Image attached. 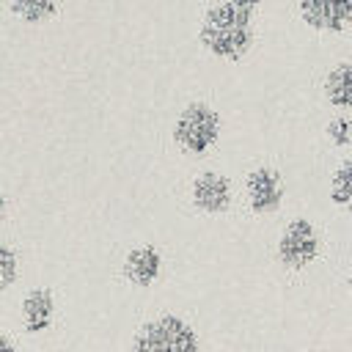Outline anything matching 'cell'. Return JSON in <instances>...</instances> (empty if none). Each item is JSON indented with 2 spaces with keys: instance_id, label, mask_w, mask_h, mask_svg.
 <instances>
[{
  "instance_id": "obj_1",
  "label": "cell",
  "mask_w": 352,
  "mask_h": 352,
  "mask_svg": "<svg viewBox=\"0 0 352 352\" xmlns=\"http://www.w3.org/2000/svg\"><path fill=\"white\" fill-rule=\"evenodd\" d=\"M258 11L234 3L214 0L198 19V44L217 63H239L256 44Z\"/></svg>"
},
{
  "instance_id": "obj_2",
  "label": "cell",
  "mask_w": 352,
  "mask_h": 352,
  "mask_svg": "<svg viewBox=\"0 0 352 352\" xmlns=\"http://www.w3.org/2000/svg\"><path fill=\"white\" fill-rule=\"evenodd\" d=\"M220 138H223V116L212 102L190 99L176 110L170 124V140L184 157L190 160L206 157L209 151L217 148Z\"/></svg>"
},
{
  "instance_id": "obj_3",
  "label": "cell",
  "mask_w": 352,
  "mask_h": 352,
  "mask_svg": "<svg viewBox=\"0 0 352 352\" xmlns=\"http://www.w3.org/2000/svg\"><path fill=\"white\" fill-rule=\"evenodd\" d=\"M129 352H201L198 333L176 314L148 319L132 338Z\"/></svg>"
},
{
  "instance_id": "obj_4",
  "label": "cell",
  "mask_w": 352,
  "mask_h": 352,
  "mask_svg": "<svg viewBox=\"0 0 352 352\" xmlns=\"http://www.w3.org/2000/svg\"><path fill=\"white\" fill-rule=\"evenodd\" d=\"M322 253V234L314 220L308 217H292L280 228L275 239V258L283 270L300 272L311 267Z\"/></svg>"
},
{
  "instance_id": "obj_5",
  "label": "cell",
  "mask_w": 352,
  "mask_h": 352,
  "mask_svg": "<svg viewBox=\"0 0 352 352\" xmlns=\"http://www.w3.org/2000/svg\"><path fill=\"white\" fill-rule=\"evenodd\" d=\"M242 192L248 212L256 217H270L283 206L286 198V179L275 165L258 162L242 179Z\"/></svg>"
},
{
  "instance_id": "obj_6",
  "label": "cell",
  "mask_w": 352,
  "mask_h": 352,
  "mask_svg": "<svg viewBox=\"0 0 352 352\" xmlns=\"http://www.w3.org/2000/svg\"><path fill=\"white\" fill-rule=\"evenodd\" d=\"M187 192H190V204L201 214H209V217L231 212V206L236 201L234 179L226 170H217V168H201L190 179Z\"/></svg>"
},
{
  "instance_id": "obj_7",
  "label": "cell",
  "mask_w": 352,
  "mask_h": 352,
  "mask_svg": "<svg viewBox=\"0 0 352 352\" xmlns=\"http://www.w3.org/2000/svg\"><path fill=\"white\" fill-rule=\"evenodd\" d=\"M300 22L322 36H341L352 25V0H294Z\"/></svg>"
},
{
  "instance_id": "obj_8",
  "label": "cell",
  "mask_w": 352,
  "mask_h": 352,
  "mask_svg": "<svg viewBox=\"0 0 352 352\" xmlns=\"http://www.w3.org/2000/svg\"><path fill=\"white\" fill-rule=\"evenodd\" d=\"M165 270V256L157 245H135L126 250L124 256V264H121V272L124 278L138 286V289H148L151 283L160 280Z\"/></svg>"
},
{
  "instance_id": "obj_9",
  "label": "cell",
  "mask_w": 352,
  "mask_h": 352,
  "mask_svg": "<svg viewBox=\"0 0 352 352\" xmlns=\"http://www.w3.org/2000/svg\"><path fill=\"white\" fill-rule=\"evenodd\" d=\"M22 327L30 336H41L52 327L55 319V292L47 286H36L22 297Z\"/></svg>"
},
{
  "instance_id": "obj_10",
  "label": "cell",
  "mask_w": 352,
  "mask_h": 352,
  "mask_svg": "<svg viewBox=\"0 0 352 352\" xmlns=\"http://www.w3.org/2000/svg\"><path fill=\"white\" fill-rule=\"evenodd\" d=\"M322 99L333 113H352V60H336L324 72Z\"/></svg>"
},
{
  "instance_id": "obj_11",
  "label": "cell",
  "mask_w": 352,
  "mask_h": 352,
  "mask_svg": "<svg viewBox=\"0 0 352 352\" xmlns=\"http://www.w3.org/2000/svg\"><path fill=\"white\" fill-rule=\"evenodd\" d=\"M66 0H6L11 16L25 28H38L58 16Z\"/></svg>"
},
{
  "instance_id": "obj_12",
  "label": "cell",
  "mask_w": 352,
  "mask_h": 352,
  "mask_svg": "<svg viewBox=\"0 0 352 352\" xmlns=\"http://www.w3.org/2000/svg\"><path fill=\"white\" fill-rule=\"evenodd\" d=\"M327 195L330 201L344 209L349 217H352V154L341 157L336 162V168L330 170V179H327Z\"/></svg>"
},
{
  "instance_id": "obj_13",
  "label": "cell",
  "mask_w": 352,
  "mask_h": 352,
  "mask_svg": "<svg viewBox=\"0 0 352 352\" xmlns=\"http://www.w3.org/2000/svg\"><path fill=\"white\" fill-rule=\"evenodd\" d=\"M322 135L330 143V148H336V151L349 148L352 146V113H333L324 121Z\"/></svg>"
},
{
  "instance_id": "obj_14",
  "label": "cell",
  "mask_w": 352,
  "mask_h": 352,
  "mask_svg": "<svg viewBox=\"0 0 352 352\" xmlns=\"http://www.w3.org/2000/svg\"><path fill=\"white\" fill-rule=\"evenodd\" d=\"M16 275H19V256L11 245L0 242V294L14 286Z\"/></svg>"
},
{
  "instance_id": "obj_15",
  "label": "cell",
  "mask_w": 352,
  "mask_h": 352,
  "mask_svg": "<svg viewBox=\"0 0 352 352\" xmlns=\"http://www.w3.org/2000/svg\"><path fill=\"white\" fill-rule=\"evenodd\" d=\"M0 352H16L11 336H6V333H0Z\"/></svg>"
},
{
  "instance_id": "obj_16",
  "label": "cell",
  "mask_w": 352,
  "mask_h": 352,
  "mask_svg": "<svg viewBox=\"0 0 352 352\" xmlns=\"http://www.w3.org/2000/svg\"><path fill=\"white\" fill-rule=\"evenodd\" d=\"M6 214H8V195H6V190L0 184V223L6 220Z\"/></svg>"
},
{
  "instance_id": "obj_17",
  "label": "cell",
  "mask_w": 352,
  "mask_h": 352,
  "mask_svg": "<svg viewBox=\"0 0 352 352\" xmlns=\"http://www.w3.org/2000/svg\"><path fill=\"white\" fill-rule=\"evenodd\" d=\"M234 3H242V6H248V8H253V11H258V8H264L270 0H234Z\"/></svg>"
},
{
  "instance_id": "obj_18",
  "label": "cell",
  "mask_w": 352,
  "mask_h": 352,
  "mask_svg": "<svg viewBox=\"0 0 352 352\" xmlns=\"http://www.w3.org/2000/svg\"><path fill=\"white\" fill-rule=\"evenodd\" d=\"M346 283H349V297H352V264H349V278H346Z\"/></svg>"
}]
</instances>
